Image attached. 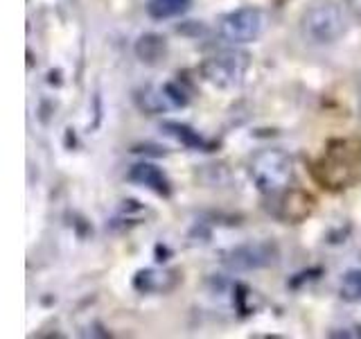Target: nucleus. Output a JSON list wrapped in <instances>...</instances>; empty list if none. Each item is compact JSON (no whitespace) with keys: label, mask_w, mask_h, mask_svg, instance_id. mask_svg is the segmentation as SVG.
<instances>
[{"label":"nucleus","mask_w":361,"mask_h":339,"mask_svg":"<svg viewBox=\"0 0 361 339\" xmlns=\"http://www.w3.org/2000/svg\"><path fill=\"white\" fill-rule=\"evenodd\" d=\"M312 174L325 190H345L361 177V141L338 138L327 143L323 156L312 165Z\"/></svg>","instance_id":"nucleus-1"},{"label":"nucleus","mask_w":361,"mask_h":339,"mask_svg":"<svg viewBox=\"0 0 361 339\" xmlns=\"http://www.w3.org/2000/svg\"><path fill=\"white\" fill-rule=\"evenodd\" d=\"M248 174L264 195H276L293 181V161L282 150H262L251 158Z\"/></svg>","instance_id":"nucleus-2"},{"label":"nucleus","mask_w":361,"mask_h":339,"mask_svg":"<svg viewBox=\"0 0 361 339\" xmlns=\"http://www.w3.org/2000/svg\"><path fill=\"white\" fill-rule=\"evenodd\" d=\"M300 34L312 45H330L345 34L343 11L332 3H316L300 16Z\"/></svg>","instance_id":"nucleus-3"},{"label":"nucleus","mask_w":361,"mask_h":339,"mask_svg":"<svg viewBox=\"0 0 361 339\" xmlns=\"http://www.w3.org/2000/svg\"><path fill=\"white\" fill-rule=\"evenodd\" d=\"M251 66V56L242 50H219L201 64V75L208 84L217 88H235L244 82Z\"/></svg>","instance_id":"nucleus-4"},{"label":"nucleus","mask_w":361,"mask_h":339,"mask_svg":"<svg viewBox=\"0 0 361 339\" xmlns=\"http://www.w3.org/2000/svg\"><path fill=\"white\" fill-rule=\"evenodd\" d=\"M267 28V16L259 7H240L219 20V34L228 43H251Z\"/></svg>","instance_id":"nucleus-5"},{"label":"nucleus","mask_w":361,"mask_h":339,"mask_svg":"<svg viewBox=\"0 0 361 339\" xmlns=\"http://www.w3.org/2000/svg\"><path fill=\"white\" fill-rule=\"evenodd\" d=\"M316 208V199L300 188H285L271 195L269 213L285 224H300L310 218Z\"/></svg>","instance_id":"nucleus-6"},{"label":"nucleus","mask_w":361,"mask_h":339,"mask_svg":"<svg viewBox=\"0 0 361 339\" xmlns=\"http://www.w3.org/2000/svg\"><path fill=\"white\" fill-rule=\"evenodd\" d=\"M278 260V249L271 242H255V244H244L226 258V265L235 271H251V269H262L274 265Z\"/></svg>","instance_id":"nucleus-7"},{"label":"nucleus","mask_w":361,"mask_h":339,"mask_svg":"<svg viewBox=\"0 0 361 339\" xmlns=\"http://www.w3.org/2000/svg\"><path fill=\"white\" fill-rule=\"evenodd\" d=\"M180 282L176 269H142L133 278V287L142 294H167Z\"/></svg>","instance_id":"nucleus-8"},{"label":"nucleus","mask_w":361,"mask_h":339,"mask_svg":"<svg viewBox=\"0 0 361 339\" xmlns=\"http://www.w3.org/2000/svg\"><path fill=\"white\" fill-rule=\"evenodd\" d=\"M129 181H133V184H138V186L149 188V190L156 192V195H163V197H169V192H172L167 177L156 165H152V163L133 165L131 172H129Z\"/></svg>","instance_id":"nucleus-9"},{"label":"nucleus","mask_w":361,"mask_h":339,"mask_svg":"<svg viewBox=\"0 0 361 339\" xmlns=\"http://www.w3.org/2000/svg\"><path fill=\"white\" fill-rule=\"evenodd\" d=\"M135 56L147 66L161 64L167 56V41L161 34H142V37L135 41Z\"/></svg>","instance_id":"nucleus-10"},{"label":"nucleus","mask_w":361,"mask_h":339,"mask_svg":"<svg viewBox=\"0 0 361 339\" xmlns=\"http://www.w3.org/2000/svg\"><path fill=\"white\" fill-rule=\"evenodd\" d=\"M163 131L167 136H172L174 141L183 143L185 147H192V150H210V143L199 136V131H192L185 124H178V122H163Z\"/></svg>","instance_id":"nucleus-11"},{"label":"nucleus","mask_w":361,"mask_h":339,"mask_svg":"<svg viewBox=\"0 0 361 339\" xmlns=\"http://www.w3.org/2000/svg\"><path fill=\"white\" fill-rule=\"evenodd\" d=\"M188 3L190 0H149L147 11H149V16L154 18H169V16L180 14V11L188 7Z\"/></svg>","instance_id":"nucleus-12"},{"label":"nucleus","mask_w":361,"mask_h":339,"mask_svg":"<svg viewBox=\"0 0 361 339\" xmlns=\"http://www.w3.org/2000/svg\"><path fill=\"white\" fill-rule=\"evenodd\" d=\"M341 299L348 303L361 301V269H350L341 280Z\"/></svg>","instance_id":"nucleus-13"},{"label":"nucleus","mask_w":361,"mask_h":339,"mask_svg":"<svg viewBox=\"0 0 361 339\" xmlns=\"http://www.w3.org/2000/svg\"><path fill=\"white\" fill-rule=\"evenodd\" d=\"M163 93L169 102V107H185L188 105V95H185V90L176 86V84H165L163 86Z\"/></svg>","instance_id":"nucleus-14"},{"label":"nucleus","mask_w":361,"mask_h":339,"mask_svg":"<svg viewBox=\"0 0 361 339\" xmlns=\"http://www.w3.org/2000/svg\"><path fill=\"white\" fill-rule=\"evenodd\" d=\"M343 3H345V9L350 11V14L361 20V0H343Z\"/></svg>","instance_id":"nucleus-15"}]
</instances>
